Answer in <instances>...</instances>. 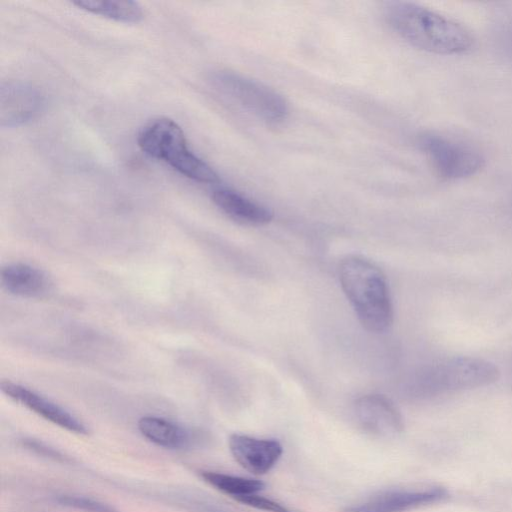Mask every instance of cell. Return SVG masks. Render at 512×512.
Segmentation results:
<instances>
[{
    "label": "cell",
    "mask_w": 512,
    "mask_h": 512,
    "mask_svg": "<svg viewBox=\"0 0 512 512\" xmlns=\"http://www.w3.org/2000/svg\"><path fill=\"white\" fill-rule=\"evenodd\" d=\"M386 17L402 39L429 53L463 54L474 45V37L465 26L415 3L391 2Z\"/></svg>",
    "instance_id": "1"
},
{
    "label": "cell",
    "mask_w": 512,
    "mask_h": 512,
    "mask_svg": "<svg viewBox=\"0 0 512 512\" xmlns=\"http://www.w3.org/2000/svg\"><path fill=\"white\" fill-rule=\"evenodd\" d=\"M339 279L361 324L371 332L386 331L393 307L382 271L364 258L348 256L340 264Z\"/></svg>",
    "instance_id": "2"
},
{
    "label": "cell",
    "mask_w": 512,
    "mask_h": 512,
    "mask_svg": "<svg viewBox=\"0 0 512 512\" xmlns=\"http://www.w3.org/2000/svg\"><path fill=\"white\" fill-rule=\"evenodd\" d=\"M500 372L490 361L471 356H453L423 367L410 391L415 397L434 398L484 387L496 382Z\"/></svg>",
    "instance_id": "3"
},
{
    "label": "cell",
    "mask_w": 512,
    "mask_h": 512,
    "mask_svg": "<svg viewBox=\"0 0 512 512\" xmlns=\"http://www.w3.org/2000/svg\"><path fill=\"white\" fill-rule=\"evenodd\" d=\"M138 145L148 156L161 160L180 174L201 183H217L216 172L188 147L181 127L169 118H158L139 132Z\"/></svg>",
    "instance_id": "4"
},
{
    "label": "cell",
    "mask_w": 512,
    "mask_h": 512,
    "mask_svg": "<svg viewBox=\"0 0 512 512\" xmlns=\"http://www.w3.org/2000/svg\"><path fill=\"white\" fill-rule=\"evenodd\" d=\"M214 85L226 96L268 123H279L288 115L285 99L266 85L231 71L213 75Z\"/></svg>",
    "instance_id": "5"
},
{
    "label": "cell",
    "mask_w": 512,
    "mask_h": 512,
    "mask_svg": "<svg viewBox=\"0 0 512 512\" xmlns=\"http://www.w3.org/2000/svg\"><path fill=\"white\" fill-rule=\"evenodd\" d=\"M419 146L436 173L447 180L473 176L484 165L482 154L470 144L440 133L420 136Z\"/></svg>",
    "instance_id": "6"
},
{
    "label": "cell",
    "mask_w": 512,
    "mask_h": 512,
    "mask_svg": "<svg viewBox=\"0 0 512 512\" xmlns=\"http://www.w3.org/2000/svg\"><path fill=\"white\" fill-rule=\"evenodd\" d=\"M447 495L446 489L435 485L393 489L347 506L343 512H407L441 502Z\"/></svg>",
    "instance_id": "7"
},
{
    "label": "cell",
    "mask_w": 512,
    "mask_h": 512,
    "mask_svg": "<svg viewBox=\"0 0 512 512\" xmlns=\"http://www.w3.org/2000/svg\"><path fill=\"white\" fill-rule=\"evenodd\" d=\"M45 99L33 85L21 81L2 83L0 88V125L17 127L34 119L43 110Z\"/></svg>",
    "instance_id": "8"
},
{
    "label": "cell",
    "mask_w": 512,
    "mask_h": 512,
    "mask_svg": "<svg viewBox=\"0 0 512 512\" xmlns=\"http://www.w3.org/2000/svg\"><path fill=\"white\" fill-rule=\"evenodd\" d=\"M354 414L359 426L377 437H393L404 428L399 410L383 395L368 394L358 398L354 404Z\"/></svg>",
    "instance_id": "9"
},
{
    "label": "cell",
    "mask_w": 512,
    "mask_h": 512,
    "mask_svg": "<svg viewBox=\"0 0 512 512\" xmlns=\"http://www.w3.org/2000/svg\"><path fill=\"white\" fill-rule=\"evenodd\" d=\"M1 390L13 401L69 432L81 435L88 433L85 424L77 417L33 390L11 381H2Z\"/></svg>",
    "instance_id": "10"
},
{
    "label": "cell",
    "mask_w": 512,
    "mask_h": 512,
    "mask_svg": "<svg viewBox=\"0 0 512 512\" xmlns=\"http://www.w3.org/2000/svg\"><path fill=\"white\" fill-rule=\"evenodd\" d=\"M228 444L236 462L254 475H263L269 472L283 453L282 445L275 439L232 434Z\"/></svg>",
    "instance_id": "11"
},
{
    "label": "cell",
    "mask_w": 512,
    "mask_h": 512,
    "mask_svg": "<svg viewBox=\"0 0 512 512\" xmlns=\"http://www.w3.org/2000/svg\"><path fill=\"white\" fill-rule=\"evenodd\" d=\"M3 288L25 298H37L46 295L52 286L48 275L28 264L14 263L2 268L0 274Z\"/></svg>",
    "instance_id": "12"
},
{
    "label": "cell",
    "mask_w": 512,
    "mask_h": 512,
    "mask_svg": "<svg viewBox=\"0 0 512 512\" xmlns=\"http://www.w3.org/2000/svg\"><path fill=\"white\" fill-rule=\"evenodd\" d=\"M212 200L224 214L241 224L265 225L273 217L271 211L266 207L230 189L214 190Z\"/></svg>",
    "instance_id": "13"
},
{
    "label": "cell",
    "mask_w": 512,
    "mask_h": 512,
    "mask_svg": "<svg viewBox=\"0 0 512 512\" xmlns=\"http://www.w3.org/2000/svg\"><path fill=\"white\" fill-rule=\"evenodd\" d=\"M138 430L144 438L167 449H182L189 444V432L181 425L158 416H143L138 420Z\"/></svg>",
    "instance_id": "14"
},
{
    "label": "cell",
    "mask_w": 512,
    "mask_h": 512,
    "mask_svg": "<svg viewBox=\"0 0 512 512\" xmlns=\"http://www.w3.org/2000/svg\"><path fill=\"white\" fill-rule=\"evenodd\" d=\"M72 4L87 12L124 23L140 22L144 15L142 7L134 1L79 0Z\"/></svg>",
    "instance_id": "15"
},
{
    "label": "cell",
    "mask_w": 512,
    "mask_h": 512,
    "mask_svg": "<svg viewBox=\"0 0 512 512\" xmlns=\"http://www.w3.org/2000/svg\"><path fill=\"white\" fill-rule=\"evenodd\" d=\"M202 479L234 500L261 491L265 484L257 479L245 478L215 471H202Z\"/></svg>",
    "instance_id": "16"
},
{
    "label": "cell",
    "mask_w": 512,
    "mask_h": 512,
    "mask_svg": "<svg viewBox=\"0 0 512 512\" xmlns=\"http://www.w3.org/2000/svg\"><path fill=\"white\" fill-rule=\"evenodd\" d=\"M61 506L84 512H119L114 506L82 495L63 494L55 498Z\"/></svg>",
    "instance_id": "17"
},
{
    "label": "cell",
    "mask_w": 512,
    "mask_h": 512,
    "mask_svg": "<svg viewBox=\"0 0 512 512\" xmlns=\"http://www.w3.org/2000/svg\"><path fill=\"white\" fill-rule=\"evenodd\" d=\"M237 502L266 512H292L286 506L257 493L248 494L235 499Z\"/></svg>",
    "instance_id": "18"
},
{
    "label": "cell",
    "mask_w": 512,
    "mask_h": 512,
    "mask_svg": "<svg viewBox=\"0 0 512 512\" xmlns=\"http://www.w3.org/2000/svg\"><path fill=\"white\" fill-rule=\"evenodd\" d=\"M497 38L501 50L512 59V18L502 23Z\"/></svg>",
    "instance_id": "19"
},
{
    "label": "cell",
    "mask_w": 512,
    "mask_h": 512,
    "mask_svg": "<svg viewBox=\"0 0 512 512\" xmlns=\"http://www.w3.org/2000/svg\"><path fill=\"white\" fill-rule=\"evenodd\" d=\"M24 444L29 449L34 450V451L40 453L41 455L52 457L56 460H59L62 458V455L59 452L55 451L52 448H48L47 446H45L43 443H41L39 441L29 439V440H26L24 442Z\"/></svg>",
    "instance_id": "20"
}]
</instances>
